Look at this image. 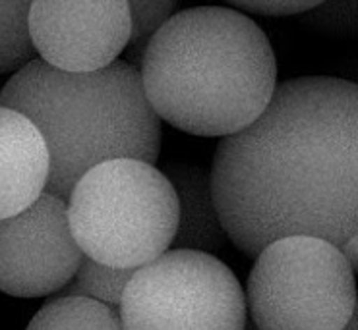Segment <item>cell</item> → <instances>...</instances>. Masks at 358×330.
Returning <instances> with one entry per match:
<instances>
[{
    "label": "cell",
    "instance_id": "cell-12",
    "mask_svg": "<svg viewBox=\"0 0 358 330\" xmlns=\"http://www.w3.org/2000/svg\"><path fill=\"white\" fill-rule=\"evenodd\" d=\"M29 6L27 0H0V74L17 72L35 58L27 25Z\"/></svg>",
    "mask_w": 358,
    "mask_h": 330
},
{
    "label": "cell",
    "instance_id": "cell-18",
    "mask_svg": "<svg viewBox=\"0 0 358 330\" xmlns=\"http://www.w3.org/2000/svg\"><path fill=\"white\" fill-rule=\"evenodd\" d=\"M27 2H34V0H27Z\"/></svg>",
    "mask_w": 358,
    "mask_h": 330
},
{
    "label": "cell",
    "instance_id": "cell-3",
    "mask_svg": "<svg viewBox=\"0 0 358 330\" xmlns=\"http://www.w3.org/2000/svg\"><path fill=\"white\" fill-rule=\"evenodd\" d=\"M0 105L39 128L50 157L45 191L62 199L95 165L110 158L155 165L161 153V118L140 70L126 60L95 72H64L34 58L2 87Z\"/></svg>",
    "mask_w": 358,
    "mask_h": 330
},
{
    "label": "cell",
    "instance_id": "cell-11",
    "mask_svg": "<svg viewBox=\"0 0 358 330\" xmlns=\"http://www.w3.org/2000/svg\"><path fill=\"white\" fill-rule=\"evenodd\" d=\"M29 330H118L122 329V319L117 307H110L99 299L78 294L49 299L39 309V313L27 324Z\"/></svg>",
    "mask_w": 358,
    "mask_h": 330
},
{
    "label": "cell",
    "instance_id": "cell-1",
    "mask_svg": "<svg viewBox=\"0 0 358 330\" xmlns=\"http://www.w3.org/2000/svg\"><path fill=\"white\" fill-rule=\"evenodd\" d=\"M211 190L229 241L250 259L285 236L341 248L358 234L357 83H277L264 112L219 141Z\"/></svg>",
    "mask_w": 358,
    "mask_h": 330
},
{
    "label": "cell",
    "instance_id": "cell-15",
    "mask_svg": "<svg viewBox=\"0 0 358 330\" xmlns=\"http://www.w3.org/2000/svg\"><path fill=\"white\" fill-rule=\"evenodd\" d=\"M308 22L320 31L347 35L355 31V0H322L310 8Z\"/></svg>",
    "mask_w": 358,
    "mask_h": 330
},
{
    "label": "cell",
    "instance_id": "cell-14",
    "mask_svg": "<svg viewBox=\"0 0 358 330\" xmlns=\"http://www.w3.org/2000/svg\"><path fill=\"white\" fill-rule=\"evenodd\" d=\"M126 2L132 17V35L124 50L126 62L140 70L148 41L175 14L178 0H126Z\"/></svg>",
    "mask_w": 358,
    "mask_h": 330
},
{
    "label": "cell",
    "instance_id": "cell-16",
    "mask_svg": "<svg viewBox=\"0 0 358 330\" xmlns=\"http://www.w3.org/2000/svg\"><path fill=\"white\" fill-rule=\"evenodd\" d=\"M231 6L262 16H294L314 8L322 0H227Z\"/></svg>",
    "mask_w": 358,
    "mask_h": 330
},
{
    "label": "cell",
    "instance_id": "cell-9",
    "mask_svg": "<svg viewBox=\"0 0 358 330\" xmlns=\"http://www.w3.org/2000/svg\"><path fill=\"white\" fill-rule=\"evenodd\" d=\"M50 157L39 128L0 105V218L17 215L47 188Z\"/></svg>",
    "mask_w": 358,
    "mask_h": 330
},
{
    "label": "cell",
    "instance_id": "cell-7",
    "mask_svg": "<svg viewBox=\"0 0 358 330\" xmlns=\"http://www.w3.org/2000/svg\"><path fill=\"white\" fill-rule=\"evenodd\" d=\"M68 223V201L43 191L17 215L0 218V292L45 297L62 292L84 259Z\"/></svg>",
    "mask_w": 358,
    "mask_h": 330
},
{
    "label": "cell",
    "instance_id": "cell-17",
    "mask_svg": "<svg viewBox=\"0 0 358 330\" xmlns=\"http://www.w3.org/2000/svg\"><path fill=\"white\" fill-rule=\"evenodd\" d=\"M341 253L345 255V259L349 261V264L357 271L358 267V239L357 236L349 238L345 243L341 246Z\"/></svg>",
    "mask_w": 358,
    "mask_h": 330
},
{
    "label": "cell",
    "instance_id": "cell-10",
    "mask_svg": "<svg viewBox=\"0 0 358 330\" xmlns=\"http://www.w3.org/2000/svg\"><path fill=\"white\" fill-rule=\"evenodd\" d=\"M163 174L178 199V226L171 248L198 249L213 255L223 251L229 236L217 213L211 170L196 163L175 160L163 166Z\"/></svg>",
    "mask_w": 358,
    "mask_h": 330
},
{
    "label": "cell",
    "instance_id": "cell-6",
    "mask_svg": "<svg viewBox=\"0 0 358 330\" xmlns=\"http://www.w3.org/2000/svg\"><path fill=\"white\" fill-rule=\"evenodd\" d=\"M128 330H242L246 296L213 253L169 248L136 269L120 301Z\"/></svg>",
    "mask_w": 358,
    "mask_h": 330
},
{
    "label": "cell",
    "instance_id": "cell-13",
    "mask_svg": "<svg viewBox=\"0 0 358 330\" xmlns=\"http://www.w3.org/2000/svg\"><path fill=\"white\" fill-rule=\"evenodd\" d=\"M134 271L136 269H118L84 255L72 280L62 288V292L93 297L118 309Z\"/></svg>",
    "mask_w": 358,
    "mask_h": 330
},
{
    "label": "cell",
    "instance_id": "cell-2",
    "mask_svg": "<svg viewBox=\"0 0 358 330\" xmlns=\"http://www.w3.org/2000/svg\"><path fill=\"white\" fill-rule=\"evenodd\" d=\"M145 97L180 132L225 137L258 118L277 87V60L254 20L225 6L175 12L143 50Z\"/></svg>",
    "mask_w": 358,
    "mask_h": 330
},
{
    "label": "cell",
    "instance_id": "cell-8",
    "mask_svg": "<svg viewBox=\"0 0 358 330\" xmlns=\"http://www.w3.org/2000/svg\"><path fill=\"white\" fill-rule=\"evenodd\" d=\"M27 25L39 58L64 72L107 68L132 35L126 0H34Z\"/></svg>",
    "mask_w": 358,
    "mask_h": 330
},
{
    "label": "cell",
    "instance_id": "cell-5",
    "mask_svg": "<svg viewBox=\"0 0 358 330\" xmlns=\"http://www.w3.org/2000/svg\"><path fill=\"white\" fill-rule=\"evenodd\" d=\"M246 307L259 330H343L357 311L355 269L316 236H285L254 257Z\"/></svg>",
    "mask_w": 358,
    "mask_h": 330
},
{
    "label": "cell",
    "instance_id": "cell-4",
    "mask_svg": "<svg viewBox=\"0 0 358 330\" xmlns=\"http://www.w3.org/2000/svg\"><path fill=\"white\" fill-rule=\"evenodd\" d=\"M66 201L70 230L82 251L118 269H140L167 251L178 226L173 183L140 158L95 165Z\"/></svg>",
    "mask_w": 358,
    "mask_h": 330
}]
</instances>
